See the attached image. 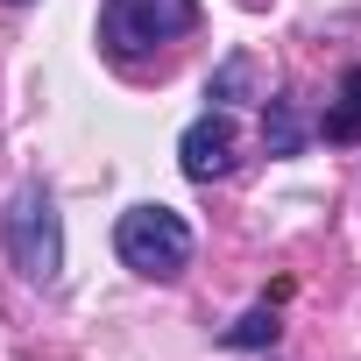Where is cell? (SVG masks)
Wrapping results in <instances>:
<instances>
[{"label": "cell", "instance_id": "277c9868", "mask_svg": "<svg viewBox=\"0 0 361 361\" xmlns=\"http://www.w3.org/2000/svg\"><path fill=\"white\" fill-rule=\"evenodd\" d=\"M177 163H185L192 185H213V177L234 170V121L227 114H199L185 128V142H177Z\"/></svg>", "mask_w": 361, "mask_h": 361}, {"label": "cell", "instance_id": "ba28073f", "mask_svg": "<svg viewBox=\"0 0 361 361\" xmlns=\"http://www.w3.org/2000/svg\"><path fill=\"white\" fill-rule=\"evenodd\" d=\"M241 85H248V57H227V64H220V78L206 85V99H234Z\"/></svg>", "mask_w": 361, "mask_h": 361}, {"label": "cell", "instance_id": "7a4b0ae2", "mask_svg": "<svg viewBox=\"0 0 361 361\" xmlns=\"http://www.w3.org/2000/svg\"><path fill=\"white\" fill-rule=\"evenodd\" d=\"M0 234H8V262L29 276V283H57L64 276V220L50 206L43 185H22L0 213Z\"/></svg>", "mask_w": 361, "mask_h": 361}, {"label": "cell", "instance_id": "5b68a950", "mask_svg": "<svg viewBox=\"0 0 361 361\" xmlns=\"http://www.w3.org/2000/svg\"><path fill=\"white\" fill-rule=\"evenodd\" d=\"M319 128H326V142H361V64L340 71V92H333Z\"/></svg>", "mask_w": 361, "mask_h": 361}, {"label": "cell", "instance_id": "52a82bcc", "mask_svg": "<svg viewBox=\"0 0 361 361\" xmlns=\"http://www.w3.org/2000/svg\"><path fill=\"white\" fill-rule=\"evenodd\" d=\"M269 340H276V312L269 305H255V312H241L227 326V347H269Z\"/></svg>", "mask_w": 361, "mask_h": 361}, {"label": "cell", "instance_id": "3957f363", "mask_svg": "<svg viewBox=\"0 0 361 361\" xmlns=\"http://www.w3.org/2000/svg\"><path fill=\"white\" fill-rule=\"evenodd\" d=\"M192 29H199V0H106L99 8V43L121 64H135V57L177 43V36H192Z\"/></svg>", "mask_w": 361, "mask_h": 361}, {"label": "cell", "instance_id": "6da1fadb", "mask_svg": "<svg viewBox=\"0 0 361 361\" xmlns=\"http://www.w3.org/2000/svg\"><path fill=\"white\" fill-rule=\"evenodd\" d=\"M114 255L135 276L170 283V276L192 269V227H185V213H170V206H128L121 227H114Z\"/></svg>", "mask_w": 361, "mask_h": 361}, {"label": "cell", "instance_id": "8992f818", "mask_svg": "<svg viewBox=\"0 0 361 361\" xmlns=\"http://www.w3.org/2000/svg\"><path fill=\"white\" fill-rule=\"evenodd\" d=\"M262 142H269V156H298V149H305V121H298V99H290V92L269 99V114H262Z\"/></svg>", "mask_w": 361, "mask_h": 361}]
</instances>
